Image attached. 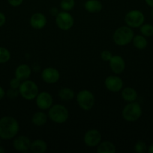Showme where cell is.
Instances as JSON below:
<instances>
[{"mask_svg": "<svg viewBox=\"0 0 153 153\" xmlns=\"http://www.w3.org/2000/svg\"><path fill=\"white\" fill-rule=\"evenodd\" d=\"M148 152L149 153H153V143L149 146V147H148Z\"/></svg>", "mask_w": 153, "mask_h": 153, "instance_id": "obj_36", "label": "cell"}, {"mask_svg": "<svg viewBox=\"0 0 153 153\" xmlns=\"http://www.w3.org/2000/svg\"><path fill=\"white\" fill-rule=\"evenodd\" d=\"M31 140L26 135L16 136L13 140V147L15 150L21 152H26L30 150Z\"/></svg>", "mask_w": 153, "mask_h": 153, "instance_id": "obj_13", "label": "cell"}, {"mask_svg": "<svg viewBox=\"0 0 153 153\" xmlns=\"http://www.w3.org/2000/svg\"><path fill=\"white\" fill-rule=\"evenodd\" d=\"M32 69L28 64H22L18 66L14 71V76L19 79L20 80L25 81L28 79L31 76Z\"/></svg>", "mask_w": 153, "mask_h": 153, "instance_id": "obj_16", "label": "cell"}, {"mask_svg": "<svg viewBox=\"0 0 153 153\" xmlns=\"http://www.w3.org/2000/svg\"><path fill=\"white\" fill-rule=\"evenodd\" d=\"M20 95L19 90L18 89H14V88H10V89L6 91V95L9 99L10 100H14V99L16 98L18 96Z\"/></svg>", "mask_w": 153, "mask_h": 153, "instance_id": "obj_28", "label": "cell"}, {"mask_svg": "<svg viewBox=\"0 0 153 153\" xmlns=\"http://www.w3.org/2000/svg\"><path fill=\"white\" fill-rule=\"evenodd\" d=\"M101 140L102 136L100 132L94 128L88 130L83 136L84 143L88 147H97Z\"/></svg>", "mask_w": 153, "mask_h": 153, "instance_id": "obj_11", "label": "cell"}, {"mask_svg": "<svg viewBox=\"0 0 153 153\" xmlns=\"http://www.w3.org/2000/svg\"><path fill=\"white\" fill-rule=\"evenodd\" d=\"M134 31L128 25L118 27L112 34V40L114 43L118 46H124L132 42L134 38Z\"/></svg>", "mask_w": 153, "mask_h": 153, "instance_id": "obj_2", "label": "cell"}, {"mask_svg": "<svg viewBox=\"0 0 153 153\" xmlns=\"http://www.w3.org/2000/svg\"><path fill=\"white\" fill-rule=\"evenodd\" d=\"M104 86L110 92L118 93L124 88V82L119 76L110 75L105 79Z\"/></svg>", "mask_w": 153, "mask_h": 153, "instance_id": "obj_10", "label": "cell"}, {"mask_svg": "<svg viewBox=\"0 0 153 153\" xmlns=\"http://www.w3.org/2000/svg\"><path fill=\"white\" fill-rule=\"evenodd\" d=\"M151 16H152V17L153 18V7H152V10H151Z\"/></svg>", "mask_w": 153, "mask_h": 153, "instance_id": "obj_38", "label": "cell"}, {"mask_svg": "<svg viewBox=\"0 0 153 153\" xmlns=\"http://www.w3.org/2000/svg\"><path fill=\"white\" fill-rule=\"evenodd\" d=\"M6 22V16L4 15V13H3L2 12L0 11V28L2 27L3 25L5 24Z\"/></svg>", "mask_w": 153, "mask_h": 153, "instance_id": "obj_32", "label": "cell"}, {"mask_svg": "<svg viewBox=\"0 0 153 153\" xmlns=\"http://www.w3.org/2000/svg\"><path fill=\"white\" fill-rule=\"evenodd\" d=\"M58 96L59 99L62 101L68 102L71 101L75 97V93L71 88H62L58 91Z\"/></svg>", "mask_w": 153, "mask_h": 153, "instance_id": "obj_22", "label": "cell"}, {"mask_svg": "<svg viewBox=\"0 0 153 153\" xmlns=\"http://www.w3.org/2000/svg\"><path fill=\"white\" fill-rule=\"evenodd\" d=\"M11 58L10 51L5 47L0 46V64L8 62Z\"/></svg>", "mask_w": 153, "mask_h": 153, "instance_id": "obj_24", "label": "cell"}, {"mask_svg": "<svg viewBox=\"0 0 153 153\" xmlns=\"http://www.w3.org/2000/svg\"><path fill=\"white\" fill-rule=\"evenodd\" d=\"M5 95H6V92L4 91V88H3L2 86H0V100H2V99L5 97Z\"/></svg>", "mask_w": 153, "mask_h": 153, "instance_id": "obj_34", "label": "cell"}, {"mask_svg": "<svg viewBox=\"0 0 153 153\" xmlns=\"http://www.w3.org/2000/svg\"><path fill=\"white\" fill-rule=\"evenodd\" d=\"M47 150V144L41 139H36L31 143L30 151L33 153H44Z\"/></svg>", "mask_w": 153, "mask_h": 153, "instance_id": "obj_20", "label": "cell"}, {"mask_svg": "<svg viewBox=\"0 0 153 153\" xmlns=\"http://www.w3.org/2000/svg\"><path fill=\"white\" fill-rule=\"evenodd\" d=\"M137 92L136 90L130 87H125L123 88L121 91V97L124 101L127 102L136 101L137 99Z\"/></svg>", "mask_w": 153, "mask_h": 153, "instance_id": "obj_18", "label": "cell"}, {"mask_svg": "<svg viewBox=\"0 0 153 153\" xmlns=\"http://www.w3.org/2000/svg\"><path fill=\"white\" fill-rule=\"evenodd\" d=\"M8 3L10 4V6L14 7H19L20 6L21 4H22L24 0H7Z\"/></svg>", "mask_w": 153, "mask_h": 153, "instance_id": "obj_31", "label": "cell"}, {"mask_svg": "<svg viewBox=\"0 0 153 153\" xmlns=\"http://www.w3.org/2000/svg\"><path fill=\"white\" fill-rule=\"evenodd\" d=\"M145 1L149 7H153V0H145Z\"/></svg>", "mask_w": 153, "mask_h": 153, "instance_id": "obj_35", "label": "cell"}, {"mask_svg": "<svg viewBox=\"0 0 153 153\" xmlns=\"http://www.w3.org/2000/svg\"><path fill=\"white\" fill-rule=\"evenodd\" d=\"M84 8L88 13H99L103 9V4L100 0H86L84 3Z\"/></svg>", "mask_w": 153, "mask_h": 153, "instance_id": "obj_17", "label": "cell"}, {"mask_svg": "<svg viewBox=\"0 0 153 153\" xmlns=\"http://www.w3.org/2000/svg\"><path fill=\"white\" fill-rule=\"evenodd\" d=\"M146 144L145 142L142 141V140H139L136 142L134 145V151L137 153H144L146 151Z\"/></svg>", "mask_w": 153, "mask_h": 153, "instance_id": "obj_27", "label": "cell"}, {"mask_svg": "<svg viewBox=\"0 0 153 153\" xmlns=\"http://www.w3.org/2000/svg\"><path fill=\"white\" fill-rule=\"evenodd\" d=\"M58 9L56 7H51L50 10V15H52V16H56L57 14L58 13Z\"/></svg>", "mask_w": 153, "mask_h": 153, "instance_id": "obj_33", "label": "cell"}, {"mask_svg": "<svg viewBox=\"0 0 153 153\" xmlns=\"http://www.w3.org/2000/svg\"><path fill=\"white\" fill-rule=\"evenodd\" d=\"M142 114L140 105L136 101L128 102L122 111V117L127 122H135L141 117Z\"/></svg>", "mask_w": 153, "mask_h": 153, "instance_id": "obj_4", "label": "cell"}, {"mask_svg": "<svg viewBox=\"0 0 153 153\" xmlns=\"http://www.w3.org/2000/svg\"><path fill=\"white\" fill-rule=\"evenodd\" d=\"M47 22L46 16L44 13L37 12L33 13L29 19V24L32 28L35 30H40L44 28Z\"/></svg>", "mask_w": 153, "mask_h": 153, "instance_id": "obj_15", "label": "cell"}, {"mask_svg": "<svg viewBox=\"0 0 153 153\" xmlns=\"http://www.w3.org/2000/svg\"><path fill=\"white\" fill-rule=\"evenodd\" d=\"M40 76L45 83L52 85L58 82L60 79V73L54 67H46L42 70Z\"/></svg>", "mask_w": 153, "mask_h": 153, "instance_id": "obj_12", "label": "cell"}, {"mask_svg": "<svg viewBox=\"0 0 153 153\" xmlns=\"http://www.w3.org/2000/svg\"><path fill=\"white\" fill-rule=\"evenodd\" d=\"M1 140H2V138L0 137V144H1Z\"/></svg>", "mask_w": 153, "mask_h": 153, "instance_id": "obj_39", "label": "cell"}, {"mask_svg": "<svg viewBox=\"0 0 153 153\" xmlns=\"http://www.w3.org/2000/svg\"><path fill=\"white\" fill-rule=\"evenodd\" d=\"M34 100H35L37 107L41 111L49 110V108L52 105V103H53V99H52V95L46 91L39 92Z\"/></svg>", "mask_w": 153, "mask_h": 153, "instance_id": "obj_9", "label": "cell"}, {"mask_svg": "<svg viewBox=\"0 0 153 153\" xmlns=\"http://www.w3.org/2000/svg\"><path fill=\"white\" fill-rule=\"evenodd\" d=\"M116 148L114 143L109 140L100 141L97 146V152L98 153H115Z\"/></svg>", "mask_w": 153, "mask_h": 153, "instance_id": "obj_21", "label": "cell"}, {"mask_svg": "<svg viewBox=\"0 0 153 153\" xmlns=\"http://www.w3.org/2000/svg\"><path fill=\"white\" fill-rule=\"evenodd\" d=\"M48 116L44 111L40 110V111H37L33 114L32 117V123L35 126H43L46 123Z\"/></svg>", "mask_w": 153, "mask_h": 153, "instance_id": "obj_19", "label": "cell"}, {"mask_svg": "<svg viewBox=\"0 0 153 153\" xmlns=\"http://www.w3.org/2000/svg\"><path fill=\"white\" fill-rule=\"evenodd\" d=\"M4 152H5V149H4V148L2 146L0 145V153H4Z\"/></svg>", "mask_w": 153, "mask_h": 153, "instance_id": "obj_37", "label": "cell"}, {"mask_svg": "<svg viewBox=\"0 0 153 153\" xmlns=\"http://www.w3.org/2000/svg\"><path fill=\"white\" fill-rule=\"evenodd\" d=\"M75 0H61L59 7L63 11H70L75 7Z\"/></svg>", "mask_w": 153, "mask_h": 153, "instance_id": "obj_25", "label": "cell"}, {"mask_svg": "<svg viewBox=\"0 0 153 153\" xmlns=\"http://www.w3.org/2000/svg\"><path fill=\"white\" fill-rule=\"evenodd\" d=\"M48 118L57 124L64 123L69 118V111L63 105H52L48 110Z\"/></svg>", "mask_w": 153, "mask_h": 153, "instance_id": "obj_3", "label": "cell"}, {"mask_svg": "<svg viewBox=\"0 0 153 153\" xmlns=\"http://www.w3.org/2000/svg\"><path fill=\"white\" fill-rule=\"evenodd\" d=\"M21 82H22V81L20 80L19 79L14 76V78L10 79V82H9V85H10V88H14V89H19Z\"/></svg>", "mask_w": 153, "mask_h": 153, "instance_id": "obj_30", "label": "cell"}, {"mask_svg": "<svg viewBox=\"0 0 153 153\" xmlns=\"http://www.w3.org/2000/svg\"><path fill=\"white\" fill-rule=\"evenodd\" d=\"M19 131V122L14 117L4 116L0 118V137L2 140L14 138Z\"/></svg>", "mask_w": 153, "mask_h": 153, "instance_id": "obj_1", "label": "cell"}, {"mask_svg": "<svg viewBox=\"0 0 153 153\" xmlns=\"http://www.w3.org/2000/svg\"><path fill=\"white\" fill-rule=\"evenodd\" d=\"M20 95L26 100L31 101L35 99L39 93L38 87L37 84L32 80L22 81L19 88Z\"/></svg>", "mask_w": 153, "mask_h": 153, "instance_id": "obj_5", "label": "cell"}, {"mask_svg": "<svg viewBox=\"0 0 153 153\" xmlns=\"http://www.w3.org/2000/svg\"><path fill=\"white\" fill-rule=\"evenodd\" d=\"M110 68L111 71L116 75L121 74L124 71L125 69V61L124 58L118 55H112L109 61Z\"/></svg>", "mask_w": 153, "mask_h": 153, "instance_id": "obj_14", "label": "cell"}, {"mask_svg": "<svg viewBox=\"0 0 153 153\" xmlns=\"http://www.w3.org/2000/svg\"><path fill=\"white\" fill-rule=\"evenodd\" d=\"M140 31L145 37H151L153 35V25L151 24H142L140 27Z\"/></svg>", "mask_w": 153, "mask_h": 153, "instance_id": "obj_26", "label": "cell"}, {"mask_svg": "<svg viewBox=\"0 0 153 153\" xmlns=\"http://www.w3.org/2000/svg\"><path fill=\"white\" fill-rule=\"evenodd\" d=\"M112 55H113L111 53L110 51L106 50V49L103 50L101 52H100V58H101L104 61H106H106L109 62L111 58L112 57Z\"/></svg>", "mask_w": 153, "mask_h": 153, "instance_id": "obj_29", "label": "cell"}, {"mask_svg": "<svg viewBox=\"0 0 153 153\" xmlns=\"http://www.w3.org/2000/svg\"><path fill=\"white\" fill-rule=\"evenodd\" d=\"M55 21L57 27L62 31H68L74 24L73 16L69 12L63 10L58 12L56 16Z\"/></svg>", "mask_w": 153, "mask_h": 153, "instance_id": "obj_8", "label": "cell"}, {"mask_svg": "<svg viewBox=\"0 0 153 153\" xmlns=\"http://www.w3.org/2000/svg\"><path fill=\"white\" fill-rule=\"evenodd\" d=\"M145 21V16L139 10H131L124 16V22L126 25L131 28H140Z\"/></svg>", "mask_w": 153, "mask_h": 153, "instance_id": "obj_7", "label": "cell"}, {"mask_svg": "<svg viewBox=\"0 0 153 153\" xmlns=\"http://www.w3.org/2000/svg\"><path fill=\"white\" fill-rule=\"evenodd\" d=\"M76 102L82 110H91L94 107L95 102L94 94L88 90H82L76 94Z\"/></svg>", "mask_w": 153, "mask_h": 153, "instance_id": "obj_6", "label": "cell"}, {"mask_svg": "<svg viewBox=\"0 0 153 153\" xmlns=\"http://www.w3.org/2000/svg\"><path fill=\"white\" fill-rule=\"evenodd\" d=\"M134 46L135 48L138 49H144L146 48L148 45V41L146 39L145 36L142 34H137V35L134 36V38L132 40Z\"/></svg>", "mask_w": 153, "mask_h": 153, "instance_id": "obj_23", "label": "cell"}]
</instances>
